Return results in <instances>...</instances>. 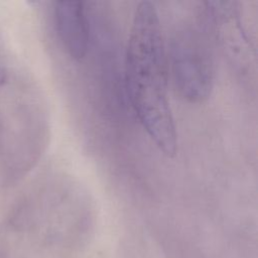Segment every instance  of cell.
<instances>
[{"mask_svg":"<svg viewBox=\"0 0 258 258\" xmlns=\"http://www.w3.org/2000/svg\"><path fill=\"white\" fill-rule=\"evenodd\" d=\"M157 11L141 2L134 13L125 61L126 89L142 127L164 155L176 152V128L167 95L165 50Z\"/></svg>","mask_w":258,"mask_h":258,"instance_id":"cell-1","label":"cell"},{"mask_svg":"<svg viewBox=\"0 0 258 258\" xmlns=\"http://www.w3.org/2000/svg\"><path fill=\"white\" fill-rule=\"evenodd\" d=\"M44 135L40 97L0 31V174L5 185L16 183L32 167Z\"/></svg>","mask_w":258,"mask_h":258,"instance_id":"cell-2","label":"cell"},{"mask_svg":"<svg viewBox=\"0 0 258 258\" xmlns=\"http://www.w3.org/2000/svg\"><path fill=\"white\" fill-rule=\"evenodd\" d=\"M174 84L187 101L200 103L209 98L213 86L212 64L208 51L192 32H183L170 50Z\"/></svg>","mask_w":258,"mask_h":258,"instance_id":"cell-3","label":"cell"},{"mask_svg":"<svg viewBox=\"0 0 258 258\" xmlns=\"http://www.w3.org/2000/svg\"><path fill=\"white\" fill-rule=\"evenodd\" d=\"M55 31L61 46L75 58H83L89 47V25L84 3L58 1L53 7Z\"/></svg>","mask_w":258,"mask_h":258,"instance_id":"cell-4","label":"cell"}]
</instances>
